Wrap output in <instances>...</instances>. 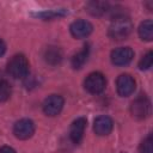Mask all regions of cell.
<instances>
[{
	"label": "cell",
	"instance_id": "6da1fadb",
	"mask_svg": "<svg viewBox=\"0 0 153 153\" xmlns=\"http://www.w3.org/2000/svg\"><path fill=\"white\" fill-rule=\"evenodd\" d=\"M131 30H133V24L130 19L123 14H120V16H116L111 22L108 33L112 39L121 41L127 38L130 35Z\"/></svg>",
	"mask_w": 153,
	"mask_h": 153
},
{
	"label": "cell",
	"instance_id": "7a4b0ae2",
	"mask_svg": "<svg viewBox=\"0 0 153 153\" xmlns=\"http://www.w3.org/2000/svg\"><path fill=\"white\" fill-rule=\"evenodd\" d=\"M7 72L14 79L25 78L29 74V61L23 54L14 55L7 63Z\"/></svg>",
	"mask_w": 153,
	"mask_h": 153
},
{
	"label": "cell",
	"instance_id": "3957f363",
	"mask_svg": "<svg viewBox=\"0 0 153 153\" xmlns=\"http://www.w3.org/2000/svg\"><path fill=\"white\" fill-rule=\"evenodd\" d=\"M151 102L146 96H140L133 100L130 105V112L136 120H145L151 115Z\"/></svg>",
	"mask_w": 153,
	"mask_h": 153
},
{
	"label": "cell",
	"instance_id": "277c9868",
	"mask_svg": "<svg viewBox=\"0 0 153 153\" xmlns=\"http://www.w3.org/2000/svg\"><path fill=\"white\" fill-rule=\"evenodd\" d=\"M84 86L87 92H90L92 94H98L104 91V88L106 86V79L102 73L93 72L86 76Z\"/></svg>",
	"mask_w": 153,
	"mask_h": 153
},
{
	"label": "cell",
	"instance_id": "5b68a950",
	"mask_svg": "<svg viewBox=\"0 0 153 153\" xmlns=\"http://www.w3.org/2000/svg\"><path fill=\"white\" fill-rule=\"evenodd\" d=\"M35 133V123L29 118H22L16 122L13 127V134L17 139L26 140Z\"/></svg>",
	"mask_w": 153,
	"mask_h": 153
},
{
	"label": "cell",
	"instance_id": "8992f818",
	"mask_svg": "<svg viewBox=\"0 0 153 153\" xmlns=\"http://www.w3.org/2000/svg\"><path fill=\"white\" fill-rule=\"evenodd\" d=\"M63 98L59 94H50L43 102V111L47 116H56L63 108Z\"/></svg>",
	"mask_w": 153,
	"mask_h": 153
},
{
	"label": "cell",
	"instance_id": "52a82bcc",
	"mask_svg": "<svg viewBox=\"0 0 153 153\" xmlns=\"http://www.w3.org/2000/svg\"><path fill=\"white\" fill-rule=\"evenodd\" d=\"M134 57V51L129 47L116 48L111 53V62L115 66H126L131 62Z\"/></svg>",
	"mask_w": 153,
	"mask_h": 153
},
{
	"label": "cell",
	"instance_id": "ba28073f",
	"mask_svg": "<svg viewBox=\"0 0 153 153\" xmlns=\"http://www.w3.org/2000/svg\"><path fill=\"white\" fill-rule=\"evenodd\" d=\"M135 80L129 74H121L116 81V88L121 97H128L135 91Z\"/></svg>",
	"mask_w": 153,
	"mask_h": 153
},
{
	"label": "cell",
	"instance_id": "9c48e42d",
	"mask_svg": "<svg viewBox=\"0 0 153 153\" xmlns=\"http://www.w3.org/2000/svg\"><path fill=\"white\" fill-rule=\"evenodd\" d=\"M69 30H71V33H72V36H73L74 38H79V39H80V38L87 37V36L92 32L93 26H92V24H91L90 22H87V20L78 19V20H75V22H73V23L71 24Z\"/></svg>",
	"mask_w": 153,
	"mask_h": 153
},
{
	"label": "cell",
	"instance_id": "30bf717a",
	"mask_svg": "<svg viewBox=\"0 0 153 153\" xmlns=\"http://www.w3.org/2000/svg\"><path fill=\"white\" fill-rule=\"evenodd\" d=\"M86 124H87V121L84 117H79L72 123L69 129V137L74 143H79L82 140Z\"/></svg>",
	"mask_w": 153,
	"mask_h": 153
},
{
	"label": "cell",
	"instance_id": "8fae6325",
	"mask_svg": "<svg viewBox=\"0 0 153 153\" xmlns=\"http://www.w3.org/2000/svg\"><path fill=\"white\" fill-rule=\"evenodd\" d=\"M112 127H114V123H112V120L109 117V116H99L94 120V124H93V130L96 131L97 135H108L111 133L112 130Z\"/></svg>",
	"mask_w": 153,
	"mask_h": 153
},
{
	"label": "cell",
	"instance_id": "7c38bea8",
	"mask_svg": "<svg viewBox=\"0 0 153 153\" xmlns=\"http://www.w3.org/2000/svg\"><path fill=\"white\" fill-rule=\"evenodd\" d=\"M109 10V4L104 1H90L86 5V11L92 16H103Z\"/></svg>",
	"mask_w": 153,
	"mask_h": 153
},
{
	"label": "cell",
	"instance_id": "4fadbf2b",
	"mask_svg": "<svg viewBox=\"0 0 153 153\" xmlns=\"http://www.w3.org/2000/svg\"><path fill=\"white\" fill-rule=\"evenodd\" d=\"M88 53H90V48H88V45L86 44V45H84V48H82L79 53H76V54L72 57V67L75 68V69L81 68V67L86 63V61H87Z\"/></svg>",
	"mask_w": 153,
	"mask_h": 153
},
{
	"label": "cell",
	"instance_id": "5bb4252c",
	"mask_svg": "<svg viewBox=\"0 0 153 153\" xmlns=\"http://www.w3.org/2000/svg\"><path fill=\"white\" fill-rule=\"evenodd\" d=\"M139 36L143 41H152L153 39V23L151 19L142 22L139 26Z\"/></svg>",
	"mask_w": 153,
	"mask_h": 153
},
{
	"label": "cell",
	"instance_id": "9a60e30c",
	"mask_svg": "<svg viewBox=\"0 0 153 153\" xmlns=\"http://www.w3.org/2000/svg\"><path fill=\"white\" fill-rule=\"evenodd\" d=\"M44 59L50 65H57L62 60V53L57 47H49L44 53Z\"/></svg>",
	"mask_w": 153,
	"mask_h": 153
},
{
	"label": "cell",
	"instance_id": "2e32d148",
	"mask_svg": "<svg viewBox=\"0 0 153 153\" xmlns=\"http://www.w3.org/2000/svg\"><path fill=\"white\" fill-rule=\"evenodd\" d=\"M68 12L66 10H50V11H43V12H38L36 13L35 16L36 17H39L44 20H48V19H54V18H59V17H63L66 16Z\"/></svg>",
	"mask_w": 153,
	"mask_h": 153
},
{
	"label": "cell",
	"instance_id": "e0dca14e",
	"mask_svg": "<svg viewBox=\"0 0 153 153\" xmlns=\"http://www.w3.org/2000/svg\"><path fill=\"white\" fill-rule=\"evenodd\" d=\"M11 96V86L6 80H0V103L6 102Z\"/></svg>",
	"mask_w": 153,
	"mask_h": 153
},
{
	"label": "cell",
	"instance_id": "ac0fdd59",
	"mask_svg": "<svg viewBox=\"0 0 153 153\" xmlns=\"http://www.w3.org/2000/svg\"><path fill=\"white\" fill-rule=\"evenodd\" d=\"M152 63H153V53L152 51H148L139 62V68L141 71H146V69H149L152 67Z\"/></svg>",
	"mask_w": 153,
	"mask_h": 153
},
{
	"label": "cell",
	"instance_id": "d6986e66",
	"mask_svg": "<svg viewBox=\"0 0 153 153\" xmlns=\"http://www.w3.org/2000/svg\"><path fill=\"white\" fill-rule=\"evenodd\" d=\"M139 152L140 153H153V140H152L151 134L141 142L139 147Z\"/></svg>",
	"mask_w": 153,
	"mask_h": 153
},
{
	"label": "cell",
	"instance_id": "ffe728a7",
	"mask_svg": "<svg viewBox=\"0 0 153 153\" xmlns=\"http://www.w3.org/2000/svg\"><path fill=\"white\" fill-rule=\"evenodd\" d=\"M0 153H16V151L10 146H4L0 148Z\"/></svg>",
	"mask_w": 153,
	"mask_h": 153
},
{
	"label": "cell",
	"instance_id": "44dd1931",
	"mask_svg": "<svg viewBox=\"0 0 153 153\" xmlns=\"http://www.w3.org/2000/svg\"><path fill=\"white\" fill-rule=\"evenodd\" d=\"M5 51H6V44H5V42L0 38V57L5 54Z\"/></svg>",
	"mask_w": 153,
	"mask_h": 153
}]
</instances>
